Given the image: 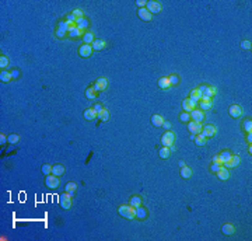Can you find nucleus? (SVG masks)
Here are the masks:
<instances>
[{
	"label": "nucleus",
	"instance_id": "obj_1",
	"mask_svg": "<svg viewBox=\"0 0 252 241\" xmlns=\"http://www.w3.org/2000/svg\"><path fill=\"white\" fill-rule=\"evenodd\" d=\"M119 215L125 219H135L136 217V208H133L132 205H122L118 209Z\"/></svg>",
	"mask_w": 252,
	"mask_h": 241
},
{
	"label": "nucleus",
	"instance_id": "obj_2",
	"mask_svg": "<svg viewBox=\"0 0 252 241\" xmlns=\"http://www.w3.org/2000/svg\"><path fill=\"white\" fill-rule=\"evenodd\" d=\"M146 9L149 10L150 14H159V13L163 10V4L160 3V2H154V0H150V2H147Z\"/></svg>",
	"mask_w": 252,
	"mask_h": 241
},
{
	"label": "nucleus",
	"instance_id": "obj_3",
	"mask_svg": "<svg viewBox=\"0 0 252 241\" xmlns=\"http://www.w3.org/2000/svg\"><path fill=\"white\" fill-rule=\"evenodd\" d=\"M174 142H175V135H174L171 131H167L164 135H163V137H161L163 146H165V147H171V146H174Z\"/></svg>",
	"mask_w": 252,
	"mask_h": 241
},
{
	"label": "nucleus",
	"instance_id": "obj_4",
	"mask_svg": "<svg viewBox=\"0 0 252 241\" xmlns=\"http://www.w3.org/2000/svg\"><path fill=\"white\" fill-rule=\"evenodd\" d=\"M45 184H46L48 188L50 189H56L59 186V184H60V180H59L56 175L53 174H49V175H45Z\"/></svg>",
	"mask_w": 252,
	"mask_h": 241
},
{
	"label": "nucleus",
	"instance_id": "obj_5",
	"mask_svg": "<svg viewBox=\"0 0 252 241\" xmlns=\"http://www.w3.org/2000/svg\"><path fill=\"white\" fill-rule=\"evenodd\" d=\"M59 202H60V206L63 208V209H70L72 208V195L70 194H62L60 196H59Z\"/></svg>",
	"mask_w": 252,
	"mask_h": 241
},
{
	"label": "nucleus",
	"instance_id": "obj_6",
	"mask_svg": "<svg viewBox=\"0 0 252 241\" xmlns=\"http://www.w3.org/2000/svg\"><path fill=\"white\" fill-rule=\"evenodd\" d=\"M93 88H94L95 91H105L106 88H108V80H106L105 77L97 78V82L94 83Z\"/></svg>",
	"mask_w": 252,
	"mask_h": 241
},
{
	"label": "nucleus",
	"instance_id": "obj_7",
	"mask_svg": "<svg viewBox=\"0 0 252 241\" xmlns=\"http://www.w3.org/2000/svg\"><path fill=\"white\" fill-rule=\"evenodd\" d=\"M188 131L192 135H199L202 132V123L196 122V121H189L188 122Z\"/></svg>",
	"mask_w": 252,
	"mask_h": 241
},
{
	"label": "nucleus",
	"instance_id": "obj_8",
	"mask_svg": "<svg viewBox=\"0 0 252 241\" xmlns=\"http://www.w3.org/2000/svg\"><path fill=\"white\" fill-rule=\"evenodd\" d=\"M216 132H217V129L214 125H205V126H202L200 135H203L205 137H213L216 135Z\"/></svg>",
	"mask_w": 252,
	"mask_h": 241
},
{
	"label": "nucleus",
	"instance_id": "obj_9",
	"mask_svg": "<svg viewBox=\"0 0 252 241\" xmlns=\"http://www.w3.org/2000/svg\"><path fill=\"white\" fill-rule=\"evenodd\" d=\"M199 90L202 91V96H206V97H213L217 94V88L213 87V86H200Z\"/></svg>",
	"mask_w": 252,
	"mask_h": 241
},
{
	"label": "nucleus",
	"instance_id": "obj_10",
	"mask_svg": "<svg viewBox=\"0 0 252 241\" xmlns=\"http://www.w3.org/2000/svg\"><path fill=\"white\" fill-rule=\"evenodd\" d=\"M195 108H196V101H193V100L186 98L182 101V109H184L185 112H191V111H193Z\"/></svg>",
	"mask_w": 252,
	"mask_h": 241
},
{
	"label": "nucleus",
	"instance_id": "obj_11",
	"mask_svg": "<svg viewBox=\"0 0 252 241\" xmlns=\"http://www.w3.org/2000/svg\"><path fill=\"white\" fill-rule=\"evenodd\" d=\"M240 163H241V158H240V157L235 156V154H231L230 160H228V161H226L223 166L226 167V168H234V167H237Z\"/></svg>",
	"mask_w": 252,
	"mask_h": 241
},
{
	"label": "nucleus",
	"instance_id": "obj_12",
	"mask_svg": "<svg viewBox=\"0 0 252 241\" xmlns=\"http://www.w3.org/2000/svg\"><path fill=\"white\" fill-rule=\"evenodd\" d=\"M91 53H93V47L91 45L84 44L79 48V55L81 58H88V56H91Z\"/></svg>",
	"mask_w": 252,
	"mask_h": 241
},
{
	"label": "nucleus",
	"instance_id": "obj_13",
	"mask_svg": "<svg viewBox=\"0 0 252 241\" xmlns=\"http://www.w3.org/2000/svg\"><path fill=\"white\" fill-rule=\"evenodd\" d=\"M199 105L202 109H211V105H213V102H211V98L210 97H206V96H202V98L199 100Z\"/></svg>",
	"mask_w": 252,
	"mask_h": 241
},
{
	"label": "nucleus",
	"instance_id": "obj_14",
	"mask_svg": "<svg viewBox=\"0 0 252 241\" xmlns=\"http://www.w3.org/2000/svg\"><path fill=\"white\" fill-rule=\"evenodd\" d=\"M189 115H191V119H193V121H196V122H202L203 119H205V114H203V111H200V109L191 111Z\"/></svg>",
	"mask_w": 252,
	"mask_h": 241
},
{
	"label": "nucleus",
	"instance_id": "obj_15",
	"mask_svg": "<svg viewBox=\"0 0 252 241\" xmlns=\"http://www.w3.org/2000/svg\"><path fill=\"white\" fill-rule=\"evenodd\" d=\"M228 114L232 116V118H240L242 115V108L240 105H231L228 108Z\"/></svg>",
	"mask_w": 252,
	"mask_h": 241
},
{
	"label": "nucleus",
	"instance_id": "obj_16",
	"mask_svg": "<svg viewBox=\"0 0 252 241\" xmlns=\"http://www.w3.org/2000/svg\"><path fill=\"white\" fill-rule=\"evenodd\" d=\"M217 174V177H219V180H221V181H227L230 178V172H228V168H226V167H221V168L219 170V171L216 172Z\"/></svg>",
	"mask_w": 252,
	"mask_h": 241
},
{
	"label": "nucleus",
	"instance_id": "obj_17",
	"mask_svg": "<svg viewBox=\"0 0 252 241\" xmlns=\"http://www.w3.org/2000/svg\"><path fill=\"white\" fill-rule=\"evenodd\" d=\"M84 118L87 119V121H94L95 118H98V114L94 108H87V109L84 111Z\"/></svg>",
	"mask_w": 252,
	"mask_h": 241
},
{
	"label": "nucleus",
	"instance_id": "obj_18",
	"mask_svg": "<svg viewBox=\"0 0 252 241\" xmlns=\"http://www.w3.org/2000/svg\"><path fill=\"white\" fill-rule=\"evenodd\" d=\"M137 14H139V17L141 18L143 21H151V14L149 13V10L147 9H139L137 10Z\"/></svg>",
	"mask_w": 252,
	"mask_h": 241
},
{
	"label": "nucleus",
	"instance_id": "obj_19",
	"mask_svg": "<svg viewBox=\"0 0 252 241\" xmlns=\"http://www.w3.org/2000/svg\"><path fill=\"white\" fill-rule=\"evenodd\" d=\"M52 174L56 175V177L63 175L65 174V166H62V164H55V166H52Z\"/></svg>",
	"mask_w": 252,
	"mask_h": 241
},
{
	"label": "nucleus",
	"instance_id": "obj_20",
	"mask_svg": "<svg viewBox=\"0 0 252 241\" xmlns=\"http://www.w3.org/2000/svg\"><path fill=\"white\" fill-rule=\"evenodd\" d=\"M151 123L155 126V128H161L163 123H164V118L161 115H153L151 116Z\"/></svg>",
	"mask_w": 252,
	"mask_h": 241
},
{
	"label": "nucleus",
	"instance_id": "obj_21",
	"mask_svg": "<svg viewBox=\"0 0 252 241\" xmlns=\"http://www.w3.org/2000/svg\"><path fill=\"white\" fill-rule=\"evenodd\" d=\"M221 233L226 234V235H232L235 233V227L232 226V224L227 223V224H224V226L221 227Z\"/></svg>",
	"mask_w": 252,
	"mask_h": 241
},
{
	"label": "nucleus",
	"instance_id": "obj_22",
	"mask_svg": "<svg viewBox=\"0 0 252 241\" xmlns=\"http://www.w3.org/2000/svg\"><path fill=\"white\" fill-rule=\"evenodd\" d=\"M69 35H70V38H77L81 35V29L76 25H70L69 27Z\"/></svg>",
	"mask_w": 252,
	"mask_h": 241
},
{
	"label": "nucleus",
	"instance_id": "obj_23",
	"mask_svg": "<svg viewBox=\"0 0 252 241\" xmlns=\"http://www.w3.org/2000/svg\"><path fill=\"white\" fill-rule=\"evenodd\" d=\"M159 87L163 88V90H167V88L171 87V83H170V78L168 77H161L159 80Z\"/></svg>",
	"mask_w": 252,
	"mask_h": 241
},
{
	"label": "nucleus",
	"instance_id": "obj_24",
	"mask_svg": "<svg viewBox=\"0 0 252 241\" xmlns=\"http://www.w3.org/2000/svg\"><path fill=\"white\" fill-rule=\"evenodd\" d=\"M189 98L198 102L200 98H202V91H200L199 88H195V90H192L191 93H189Z\"/></svg>",
	"mask_w": 252,
	"mask_h": 241
},
{
	"label": "nucleus",
	"instance_id": "obj_25",
	"mask_svg": "<svg viewBox=\"0 0 252 241\" xmlns=\"http://www.w3.org/2000/svg\"><path fill=\"white\" fill-rule=\"evenodd\" d=\"M181 177L185 178V180L191 178V177H192V170L189 168V167H186V166L181 167Z\"/></svg>",
	"mask_w": 252,
	"mask_h": 241
},
{
	"label": "nucleus",
	"instance_id": "obj_26",
	"mask_svg": "<svg viewBox=\"0 0 252 241\" xmlns=\"http://www.w3.org/2000/svg\"><path fill=\"white\" fill-rule=\"evenodd\" d=\"M105 48V42L102 41V39H94L93 42V49L94 51H101Z\"/></svg>",
	"mask_w": 252,
	"mask_h": 241
},
{
	"label": "nucleus",
	"instance_id": "obj_27",
	"mask_svg": "<svg viewBox=\"0 0 252 241\" xmlns=\"http://www.w3.org/2000/svg\"><path fill=\"white\" fill-rule=\"evenodd\" d=\"M136 217L137 219H146L147 217V210L144 209V208H141V205L136 208Z\"/></svg>",
	"mask_w": 252,
	"mask_h": 241
},
{
	"label": "nucleus",
	"instance_id": "obj_28",
	"mask_svg": "<svg viewBox=\"0 0 252 241\" xmlns=\"http://www.w3.org/2000/svg\"><path fill=\"white\" fill-rule=\"evenodd\" d=\"M76 24H77V27L83 31V29H85L88 27V20H85L84 17L83 18H76Z\"/></svg>",
	"mask_w": 252,
	"mask_h": 241
},
{
	"label": "nucleus",
	"instance_id": "obj_29",
	"mask_svg": "<svg viewBox=\"0 0 252 241\" xmlns=\"http://www.w3.org/2000/svg\"><path fill=\"white\" fill-rule=\"evenodd\" d=\"M170 154H171V150H170V147H161L160 149V151H159V156H160V158H168L170 157Z\"/></svg>",
	"mask_w": 252,
	"mask_h": 241
},
{
	"label": "nucleus",
	"instance_id": "obj_30",
	"mask_svg": "<svg viewBox=\"0 0 252 241\" xmlns=\"http://www.w3.org/2000/svg\"><path fill=\"white\" fill-rule=\"evenodd\" d=\"M85 98L87 100H95L97 98V91L94 90L93 87L87 88V90H85Z\"/></svg>",
	"mask_w": 252,
	"mask_h": 241
},
{
	"label": "nucleus",
	"instance_id": "obj_31",
	"mask_svg": "<svg viewBox=\"0 0 252 241\" xmlns=\"http://www.w3.org/2000/svg\"><path fill=\"white\" fill-rule=\"evenodd\" d=\"M94 35H93V32H85L84 35H83V42H85L87 45H90V44H93L94 42Z\"/></svg>",
	"mask_w": 252,
	"mask_h": 241
},
{
	"label": "nucleus",
	"instance_id": "obj_32",
	"mask_svg": "<svg viewBox=\"0 0 252 241\" xmlns=\"http://www.w3.org/2000/svg\"><path fill=\"white\" fill-rule=\"evenodd\" d=\"M76 189H77V185L74 182H67L66 184V188H65V191L67 192V194H70L72 196H73V194L76 192Z\"/></svg>",
	"mask_w": 252,
	"mask_h": 241
},
{
	"label": "nucleus",
	"instance_id": "obj_33",
	"mask_svg": "<svg viewBox=\"0 0 252 241\" xmlns=\"http://www.w3.org/2000/svg\"><path fill=\"white\" fill-rule=\"evenodd\" d=\"M195 143H196V146H200V147H202V146H205L207 142H206V137L199 133L195 136Z\"/></svg>",
	"mask_w": 252,
	"mask_h": 241
},
{
	"label": "nucleus",
	"instance_id": "obj_34",
	"mask_svg": "<svg viewBox=\"0 0 252 241\" xmlns=\"http://www.w3.org/2000/svg\"><path fill=\"white\" fill-rule=\"evenodd\" d=\"M11 78H13V77H11V73H10V72H6V70H3V72L0 73V80H2L3 83L10 82Z\"/></svg>",
	"mask_w": 252,
	"mask_h": 241
},
{
	"label": "nucleus",
	"instance_id": "obj_35",
	"mask_svg": "<svg viewBox=\"0 0 252 241\" xmlns=\"http://www.w3.org/2000/svg\"><path fill=\"white\" fill-rule=\"evenodd\" d=\"M98 118L101 119V121H104V122H106V121H109V112L106 108H104L102 111H100L98 112Z\"/></svg>",
	"mask_w": 252,
	"mask_h": 241
},
{
	"label": "nucleus",
	"instance_id": "obj_36",
	"mask_svg": "<svg viewBox=\"0 0 252 241\" xmlns=\"http://www.w3.org/2000/svg\"><path fill=\"white\" fill-rule=\"evenodd\" d=\"M219 157H220V161H221V164H224L226 161H228V160H230V157H231V153H230V151H221V153L219 154Z\"/></svg>",
	"mask_w": 252,
	"mask_h": 241
},
{
	"label": "nucleus",
	"instance_id": "obj_37",
	"mask_svg": "<svg viewBox=\"0 0 252 241\" xmlns=\"http://www.w3.org/2000/svg\"><path fill=\"white\" fill-rule=\"evenodd\" d=\"M242 129L245 132H248V133L249 132H252V121L251 119H245V121H244L242 122Z\"/></svg>",
	"mask_w": 252,
	"mask_h": 241
},
{
	"label": "nucleus",
	"instance_id": "obj_38",
	"mask_svg": "<svg viewBox=\"0 0 252 241\" xmlns=\"http://www.w3.org/2000/svg\"><path fill=\"white\" fill-rule=\"evenodd\" d=\"M129 205H132L133 208L140 206V205H141V199H140V196H132V198H130Z\"/></svg>",
	"mask_w": 252,
	"mask_h": 241
},
{
	"label": "nucleus",
	"instance_id": "obj_39",
	"mask_svg": "<svg viewBox=\"0 0 252 241\" xmlns=\"http://www.w3.org/2000/svg\"><path fill=\"white\" fill-rule=\"evenodd\" d=\"M41 170H42V174H44V175L52 174V166H49V164H44Z\"/></svg>",
	"mask_w": 252,
	"mask_h": 241
},
{
	"label": "nucleus",
	"instance_id": "obj_40",
	"mask_svg": "<svg viewBox=\"0 0 252 241\" xmlns=\"http://www.w3.org/2000/svg\"><path fill=\"white\" fill-rule=\"evenodd\" d=\"M18 140H20V137H18V135H10L9 137H7V142L11 143V145H17Z\"/></svg>",
	"mask_w": 252,
	"mask_h": 241
},
{
	"label": "nucleus",
	"instance_id": "obj_41",
	"mask_svg": "<svg viewBox=\"0 0 252 241\" xmlns=\"http://www.w3.org/2000/svg\"><path fill=\"white\" fill-rule=\"evenodd\" d=\"M7 66H9V58L7 56H0V67L4 69Z\"/></svg>",
	"mask_w": 252,
	"mask_h": 241
},
{
	"label": "nucleus",
	"instance_id": "obj_42",
	"mask_svg": "<svg viewBox=\"0 0 252 241\" xmlns=\"http://www.w3.org/2000/svg\"><path fill=\"white\" fill-rule=\"evenodd\" d=\"M66 23H67L69 27L73 25V24L76 23V17L73 16V13H72V14H67V16H66Z\"/></svg>",
	"mask_w": 252,
	"mask_h": 241
},
{
	"label": "nucleus",
	"instance_id": "obj_43",
	"mask_svg": "<svg viewBox=\"0 0 252 241\" xmlns=\"http://www.w3.org/2000/svg\"><path fill=\"white\" fill-rule=\"evenodd\" d=\"M179 119H181L182 122H189L191 121V115H189V112H182L181 115H179Z\"/></svg>",
	"mask_w": 252,
	"mask_h": 241
},
{
	"label": "nucleus",
	"instance_id": "obj_44",
	"mask_svg": "<svg viewBox=\"0 0 252 241\" xmlns=\"http://www.w3.org/2000/svg\"><path fill=\"white\" fill-rule=\"evenodd\" d=\"M241 48H242V49H245V51H251L252 44L248 41V39H244V41L241 42Z\"/></svg>",
	"mask_w": 252,
	"mask_h": 241
},
{
	"label": "nucleus",
	"instance_id": "obj_45",
	"mask_svg": "<svg viewBox=\"0 0 252 241\" xmlns=\"http://www.w3.org/2000/svg\"><path fill=\"white\" fill-rule=\"evenodd\" d=\"M168 78H170V83H171V86H176V84H178V83H179V77H178V76H176V74H171Z\"/></svg>",
	"mask_w": 252,
	"mask_h": 241
},
{
	"label": "nucleus",
	"instance_id": "obj_46",
	"mask_svg": "<svg viewBox=\"0 0 252 241\" xmlns=\"http://www.w3.org/2000/svg\"><path fill=\"white\" fill-rule=\"evenodd\" d=\"M223 167V164H217V163H211V166H210V171L211 172H217L220 168Z\"/></svg>",
	"mask_w": 252,
	"mask_h": 241
},
{
	"label": "nucleus",
	"instance_id": "obj_47",
	"mask_svg": "<svg viewBox=\"0 0 252 241\" xmlns=\"http://www.w3.org/2000/svg\"><path fill=\"white\" fill-rule=\"evenodd\" d=\"M73 16L76 18H83L84 17V14H83V11L80 9H76V10H73Z\"/></svg>",
	"mask_w": 252,
	"mask_h": 241
},
{
	"label": "nucleus",
	"instance_id": "obj_48",
	"mask_svg": "<svg viewBox=\"0 0 252 241\" xmlns=\"http://www.w3.org/2000/svg\"><path fill=\"white\" fill-rule=\"evenodd\" d=\"M66 29H63V28H58V31H56V37H59V38H63L66 35Z\"/></svg>",
	"mask_w": 252,
	"mask_h": 241
},
{
	"label": "nucleus",
	"instance_id": "obj_49",
	"mask_svg": "<svg viewBox=\"0 0 252 241\" xmlns=\"http://www.w3.org/2000/svg\"><path fill=\"white\" fill-rule=\"evenodd\" d=\"M146 4H147L146 0H137V2H136V6L140 7V9H143V7L146 6Z\"/></svg>",
	"mask_w": 252,
	"mask_h": 241
},
{
	"label": "nucleus",
	"instance_id": "obj_50",
	"mask_svg": "<svg viewBox=\"0 0 252 241\" xmlns=\"http://www.w3.org/2000/svg\"><path fill=\"white\" fill-rule=\"evenodd\" d=\"M93 108H94V109H95V111H97V114L100 112V111H102V109H104V107H102V105H101V104H95Z\"/></svg>",
	"mask_w": 252,
	"mask_h": 241
},
{
	"label": "nucleus",
	"instance_id": "obj_51",
	"mask_svg": "<svg viewBox=\"0 0 252 241\" xmlns=\"http://www.w3.org/2000/svg\"><path fill=\"white\" fill-rule=\"evenodd\" d=\"M163 128L167 129V131H170V129H171V123L168 122V121H164V123H163Z\"/></svg>",
	"mask_w": 252,
	"mask_h": 241
},
{
	"label": "nucleus",
	"instance_id": "obj_52",
	"mask_svg": "<svg viewBox=\"0 0 252 241\" xmlns=\"http://www.w3.org/2000/svg\"><path fill=\"white\" fill-rule=\"evenodd\" d=\"M6 142H7V137L4 136L3 133H2V135H0V143H2V145H4Z\"/></svg>",
	"mask_w": 252,
	"mask_h": 241
},
{
	"label": "nucleus",
	"instance_id": "obj_53",
	"mask_svg": "<svg viewBox=\"0 0 252 241\" xmlns=\"http://www.w3.org/2000/svg\"><path fill=\"white\" fill-rule=\"evenodd\" d=\"M10 73H11V77L13 78H17L18 77V73H20V72H18V70H13V72H10Z\"/></svg>",
	"mask_w": 252,
	"mask_h": 241
},
{
	"label": "nucleus",
	"instance_id": "obj_54",
	"mask_svg": "<svg viewBox=\"0 0 252 241\" xmlns=\"http://www.w3.org/2000/svg\"><path fill=\"white\" fill-rule=\"evenodd\" d=\"M213 163L221 164V161H220V157H219V154H217V156H214V157H213Z\"/></svg>",
	"mask_w": 252,
	"mask_h": 241
},
{
	"label": "nucleus",
	"instance_id": "obj_55",
	"mask_svg": "<svg viewBox=\"0 0 252 241\" xmlns=\"http://www.w3.org/2000/svg\"><path fill=\"white\" fill-rule=\"evenodd\" d=\"M246 140H248L249 143H252V133H251V132H249V133L246 135Z\"/></svg>",
	"mask_w": 252,
	"mask_h": 241
},
{
	"label": "nucleus",
	"instance_id": "obj_56",
	"mask_svg": "<svg viewBox=\"0 0 252 241\" xmlns=\"http://www.w3.org/2000/svg\"><path fill=\"white\" fill-rule=\"evenodd\" d=\"M178 164H179V167H184V166H185V163L182 161V160H179V163H178Z\"/></svg>",
	"mask_w": 252,
	"mask_h": 241
}]
</instances>
